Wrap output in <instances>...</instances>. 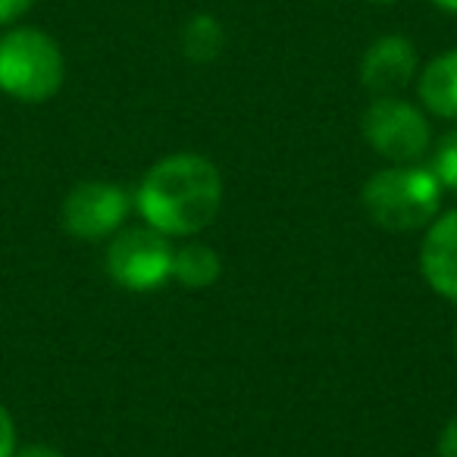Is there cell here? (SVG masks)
Here are the masks:
<instances>
[{
    "mask_svg": "<svg viewBox=\"0 0 457 457\" xmlns=\"http://www.w3.org/2000/svg\"><path fill=\"white\" fill-rule=\"evenodd\" d=\"M135 207L166 238L197 236L222 207V176L204 154L179 151L157 160L135 191Z\"/></svg>",
    "mask_w": 457,
    "mask_h": 457,
    "instance_id": "cell-1",
    "label": "cell"
},
{
    "mask_svg": "<svg viewBox=\"0 0 457 457\" xmlns=\"http://www.w3.org/2000/svg\"><path fill=\"white\" fill-rule=\"evenodd\" d=\"M442 185L429 166L392 163L373 172L361 191L367 216L386 232H413L426 228L438 216Z\"/></svg>",
    "mask_w": 457,
    "mask_h": 457,
    "instance_id": "cell-2",
    "label": "cell"
},
{
    "mask_svg": "<svg viewBox=\"0 0 457 457\" xmlns=\"http://www.w3.org/2000/svg\"><path fill=\"white\" fill-rule=\"evenodd\" d=\"M66 60L47 32L32 26L0 35V91L20 104H45L63 88Z\"/></svg>",
    "mask_w": 457,
    "mask_h": 457,
    "instance_id": "cell-3",
    "label": "cell"
},
{
    "mask_svg": "<svg viewBox=\"0 0 457 457\" xmlns=\"http://www.w3.org/2000/svg\"><path fill=\"white\" fill-rule=\"evenodd\" d=\"M361 132L367 145L392 163H417L432 147L429 120L404 97H373L361 120Z\"/></svg>",
    "mask_w": 457,
    "mask_h": 457,
    "instance_id": "cell-4",
    "label": "cell"
},
{
    "mask_svg": "<svg viewBox=\"0 0 457 457\" xmlns=\"http://www.w3.org/2000/svg\"><path fill=\"white\" fill-rule=\"evenodd\" d=\"M107 273L126 292H154L172 279V245L151 226L120 228L107 245Z\"/></svg>",
    "mask_w": 457,
    "mask_h": 457,
    "instance_id": "cell-5",
    "label": "cell"
},
{
    "mask_svg": "<svg viewBox=\"0 0 457 457\" xmlns=\"http://www.w3.org/2000/svg\"><path fill=\"white\" fill-rule=\"evenodd\" d=\"M129 207H132V197L122 185L88 179L72 185V191L63 197L60 222L79 242H104L122 228Z\"/></svg>",
    "mask_w": 457,
    "mask_h": 457,
    "instance_id": "cell-6",
    "label": "cell"
},
{
    "mask_svg": "<svg viewBox=\"0 0 457 457\" xmlns=\"http://www.w3.org/2000/svg\"><path fill=\"white\" fill-rule=\"evenodd\" d=\"M417 76V47L404 35H382L361 57V85L373 97H398Z\"/></svg>",
    "mask_w": 457,
    "mask_h": 457,
    "instance_id": "cell-7",
    "label": "cell"
},
{
    "mask_svg": "<svg viewBox=\"0 0 457 457\" xmlns=\"http://www.w3.org/2000/svg\"><path fill=\"white\" fill-rule=\"evenodd\" d=\"M420 270L436 295L457 301V210L438 213L426 226L423 248H420Z\"/></svg>",
    "mask_w": 457,
    "mask_h": 457,
    "instance_id": "cell-8",
    "label": "cell"
},
{
    "mask_svg": "<svg viewBox=\"0 0 457 457\" xmlns=\"http://www.w3.org/2000/svg\"><path fill=\"white\" fill-rule=\"evenodd\" d=\"M420 101L438 120H457V51H445L420 72Z\"/></svg>",
    "mask_w": 457,
    "mask_h": 457,
    "instance_id": "cell-9",
    "label": "cell"
},
{
    "mask_svg": "<svg viewBox=\"0 0 457 457\" xmlns=\"http://www.w3.org/2000/svg\"><path fill=\"white\" fill-rule=\"evenodd\" d=\"M222 276V261L210 245L188 242L185 248L172 251V279L182 288L201 292V288L216 286Z\"/></svg>",
    "mask_w": 457,
    "mask_h": 457,
    "instance_id": "cell-10",
    "label": "cell"
},
{
    "mask_svg": "<svg viewBox=\"0 0 457 457\" xmlns=\"http://www.w3.org/2000/svg\"><path fill=\"white\" fill-rule=\"evenodd\" d=\"M226 47V32L220 20L210 13H197L182 29V54L191 63H213Z\"/></svg>",
    "mask_w": 457,
    "mask_h": 457,
    "instance_id": "cell-11",
    "label": "cell"
},
{
    "mask_svg": "<svg viewBox=\"0 0 457 457\" xmlns=\"http://www.w3.org/2000/svg\"><path fill=\"white\" fill-rule=\"evenodd\" d=\"M429 170H432V176L438 179L442 188L457 191V129L445 132L442 138L436 141Z\"/></svg>",
    "mask_w": 457,
    "mask_h": 457,
    "instance_id": "cell-12",
    "label": "cell"
},
{
    "mask_svg": "<svg viewBox=\"0 0 457 457\" xmlns=\"http://www.w3.org/2000/svg\"><path fill=\"white\" fill-rule=\"evenodd\" d=\"M20 448L16 445V423L13 413L7 411V404L0 401V457H13V451Z\"/></svg>",
    "mask_w": 457,
    "mask_h": 457,
    "instance_id": "cell-13",
    "label": "cell"
},
{
    "mask_svg": "<svg viewBox=\"0 0 457 457\" xmlns=\"http://www.w3.org/2000/svg\"><path fill=\"white\" fill-rule=\"evenodd\" d=\"M32 7H35V0H0V29L20 22Z\"/></svg>",
    "mask_w": 457,
    "mask_h": 457,
    "instance_id": "cell-14",
    "label": "cell"
},
{
    "mask_svg": "<svg viewBox=\"0 0 457 457\" xmlns=\"http://www.w3.org/2000/svg\"><path fill=\"white\" fill-rule=\"evenodd\" d=\"M438 457H457V417H451L438 436Z\"/></svg>",
    "mask_w": 457,
    "mask_h": 457,
    "instance_id": "cell-15",
    "label": "cell"
},
{
    "mask_svg": "<svg viewBox=\"0 0 457 457\" xmlns=\"http://www.w3.org/2000/svg\"><path fill=\"white\" fill-rule=\"evenodd\" d=\"M13 457H66V454H63V451L54 448V445L32 442V445H22V448H16Z\"/></svg>",
    "mask_w": 457,
    "mask_h": 457,
    "instance_id": "cell-16",
    "label": "cell"
},
{
    "mask_svg": "<svg viewBox=\"0 0 457 457\" xmlns=\"http://www.w3.org/2000/svg\"><path fill=\"white\" fill-rule=\"evenodd\" d=\"M438 10H445V13H451V16H457V0H432Z\"/></svg>",
    "mask_w": 457,
    "mask_h": 457,
    "instance_id": "cell-17",
    "label": "cell"
},
{
    "mask_svg": "<svg viewBox=\"0 0 457 457\" xmlns=\"http://www.w3.org/2000/svg\"><path fill=\"white\" fill-rule=\"evenodd\" d=\"M367 4H373V7H392V4H398V0H367Z\"/></svg>",
    "mask_w": 457,
    "mask_h": 457,
    "instance_id": "cell-18",
    "label": "cell"
},
{
    "mask_svg": "<svg viewBox=\"0 0 457 457\" xmlns=\"http://www.w3.org/2000/svg\"><path fill=\"white\" fill-rule=\"evenodd\" d=\"M454 348H457V332H454Z\"/></svg>",
    "mask_w": 457,
    "mask_h": 457,
    "instance_id": "cell-19",
    "label": "cell"
}]
</instances>
